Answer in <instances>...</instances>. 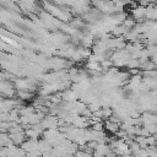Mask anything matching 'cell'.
<instances>
[{
    "mask_svg": "<svg viewBox=\"0 0 157 157\" xmlns=\"http://www.w3.org/2000/svg\"><path fill=\"white\" fill-rule=\"evenodd\" d=\"M131 15H132V18H135V20L144 18L146 15V7L144 5H139L137 7L131 10Z\"/></svg>",
    "mask_w": 157,
    "mask_h": 157,
    "instance_id": "cell-2",
    "label": "cell"
},
{
    "mask_svg": "<svg viewBox=\"0 0 157 157\" xmlns=\"http://www.w3.org/2000/svg\"><path fill=\"white\" fill-rule=\"evenodd\" d=\"M1 94L4 98H13L17 94L15 91V86L10 83V81H5V78H2L1 81Z\"/></svg>",
    "mask_w": 157,
    "mask_h": 157,
    "instance_id": "cell-1",
    "label": "cell"
}]
</instances>
